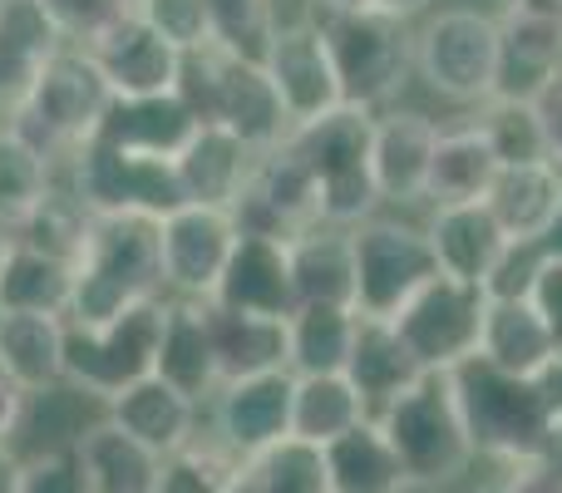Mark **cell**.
I'll return each instance as SVG.
<instances>
[{
	"label": "cell",
	"mask_w": 562,
	"mask_h": 493,
	"mask_svg": "<svg viewBox=\"0 0 562 493\" xmlns=\"http://www.w3.org/2000/svg\"><path fill=\"white\" fill-rule=\"evenodd\" d=\"M449 385L474 455L498 459L504 469L533 459L562 435V356L538 376H504L484 360H469L449 370Z\"/></svg>",
	"instance_id": "6da1fadb"
},
{
	"label": "cell",
	"mask_w": 562,
	"mask_h": 493,
	"mask_svg": "<svg viewBox=\"0 0 562 493\" xmlns=\"http://www.w3.org/2000/svg\"><path fill=\"white\" fill-rule=\"evenodd\" d=\"M164 233L158 217H89L75 251L69 326H104L138 301H164Z\"/></svg>",
	"instance_id": "7a4b0ae2"
},
{
	"label": "cell",
	"mask_w": 562,
	"mask_h": 493,
	"mask_svg": "<svg viewBox=\"0 0 562 493\" xmlns=\"http://www.w3.org/2000/svg\"><path fill=\"white\" fill-rule=\"evenodd\" d=\"M178 94L188 99L198 124L227 128V134L243 138L252 154H272L291 134V119H286V109H281L262 59L237 55V49H227V45H207V49L183 55Z\"/></svg>",
	"instance_id": "3957f363"
},
{
	"label": "cell",
	"mask_w": 562,
	"mask_h": 493,
	"mask_svg": "<svg viewBox=\"0 0 562 493\" xmlns=\"http://www.w3.org/2000/svg\"><path fill=\"white\" fill-rule=\"evenodd\" d=\"M109 109H114V89H109L104 69L94 65L89 49L65 45L40 69L30 94L5 114V124L15 128L20 138H30L45 158L69 164L79 148L99 138Z\"/></svg>",
	"instance_id": "277c9868"
},
{
	"label": "cell",
	"mask_w": 562,
	"mask_h": 493,
	"mask_svg": "<svg viewBox=\"0 0 562 493\" xmlns=\"http://www.w3.org/2000/svg\"><path fill=\"white\" fill-rule=\"evenodd\" d=\"M370 134H375V114L366 109H330L316 124H301L286 134L291 154L306 164L321 193V217L326 227H360L380 213L375 193V168H370Z\"/></svg>",
	"instance_id": "5b68a950"
},
{
	"label": "cell",
	"mask_w": 562,
	"mask_h": 493,
	"mask_svg": "<svg viewBox=\"0 0 562 493\" xmlns=\"http://www.w3.org/2000/svg\"><path fill=\"white\" fill-rule=\"evenodd\" d=\"M375 425L405 464L409 489H445L474 464V445L449 376H419L405 395L380 410Z\"/></svg>",
	"instance_id": "8992f818"
},
{
	"label": "cell",
	"mask_w": 562,
	"mask_h": 493,
	"mask_svg": "<svg viewBox=\"0 0 562 493\" xmlns=\"http://www.w3.org/2000/svg\"><path fill=\"white\" fill-rule=\"evenodd\" d=\"M59 188L89 217H158L188 203L178 183V158H148L114 148L104 138L85 144L69 164H59Z\"/></svg>",
	"instance_id": "52a82bcc"
},
{
	"label": "cell",
	"mask_w": 562,
	"mask_h": 493,
	"mask_svg": "<svg viewBox=\"0 0 562 493\" xmlns=\"http://www.w3.org/2000/svg\"><path fill=\"white\" fill-rule=\"evenodd\" d=\"M311 15L326 30L346 104L366 109V114L395 104V94L415 75V25L385 15V10H340V15L311 10Z\"/></svg>",
	"instance_id": "ba28073f"
},
{
	"label": "cell",
	"mask_w": 562,
	"mask_h": 493,
	"mask_svg": "<svg viewBox=\"0 0 562 493\" xmlns=\"http://www.w3.org/2000/svg\"><path fill=\"white\" fill-rule=\"evenodd\" d=\"M415 75L449 104H488L498 94V15L479 5H439L415 25Z\"/></svg>",
	"instance_id": "9c48e42d"
},
{
	"label": "cell",
	"mask_w": 562,
	"mask_h": 493,
	"mask_svg": "<svg viewBox=\"0 0 562 493\" xmlns=\"http://www.w3.org/2000/svg\"><path fill=\"white\" fill-rule=\"evenodd\" d=\"M164 301H138L124 316L104 321V326H69L65 321V380L79 385L94 400H114L128 385L148 380L158 370V340H164Z\"/></svg>",
	"instance_id": "30bf717a"
},
{
	"label": "cell",
	"mask_w": 562,
	"mask_h": 493,
	"mask_svg": "<svg viewBox=\"0 0 562 493\" xmlns=\"http://www.w3.org/2000/svg\"><path fill=\"white\" fill-rule=\"evenodd\" d=\"M350 257H356V316L395 321L429 281L439 277V257L429 233L405 217H370L350 227Z\"/></svg>",
	"instance_id": "8fae6325"
},
{
	"label": "cell",
	"mask_w": 562,
	"mask_h": 493,
	"mask_svg": "<svg viewBox=\"0 0 562 493\" xmlns=\"http://www.w3.org/2000/svg\"><path fill=\"white\" fill-rule=\"evenodd\" d=\"M484 316H488V291L439 271L390 326L400 330L405 350L419 360L425 376H449V370L479 360Z\"/></svg>",
	"instance_id": "7c38bea8"
},
{
	"label": "cell",
	"mask_w": 562,
	"mask_h": 493,
	"mask_svg": "<svg viewBox=\"0 0 562 493\" xmlns=\"http://www.w3.org/2000/svg\"><path fill=\"white\" fill-rule=\"evenodd\" d=\"M262 69H267V79H272L281 109H286L291 128L316 124L330 109L346 104L336 59H330V45H326V30H321L316 15L277 20L272 40H267V49H262Z\"/></svg>",
	"instance_id": "4fadbf2b"
},
{
	"label": "cell",
	"mask_w": 562,
	"mask_h": 493,
	"mask_svg": "<svg viewBox=\"0 0 562 493\" xmlns=\"http://www.w3.org/2000/svg\"><path fill=\"white\" fill-rule=\"evenodd\" d=\"M164 233V287L173 301H213L217 281L227 271L237 237V217L227 208H198L183 203L158 223Z\"/></svg>",
	"instance_id": "5bb4252c"
},
{
	"label": "cell",
	"mask_w": 562,
	"mask_h": 493,
	"mask_svg": "<svg viewBox=\"0 0 562 493\" xmlns=\"http://www.w3.org/2000/svg\"><path fill=\"white\" fill-rule=\"evenodd\" d=\"M291 390L296 376L291 370H272V376H247L217 385V395L203 410V429L247 464L277 439L291 435Z\"/></svg>",
	"instance_id": "9a60e30c"
},
{
	"label": "cell",
	"mask_w": 562,
	"mask_h": 493,
	"mask_svg": "<svg viewBox=\"0 0 562 493\" xmlns=\"http://www.w3.org/2000/svg\"><path fill=\"white\" fill-rule=\"evenodd\" d=\"M237 227L243 233H262V237H281V243H296V237L326 227L321 217V193L316 178L306 173L291 144H277L272 154L257 158L252 183H247L243 203L233 208Z\"/></svg>",
	"instance_id": "2e32d148"
},
{
	"label": "cell",
	"mask_w": 562,
	"mask_h": 493,
	"mask_svg": "<svg viewBox=\"0 0 562 493\" xmlns=\"http://www.w3.org/2000/svg\"><path fill=\"white\" fill-rule=\"evenodd\" d=\"M439 148V119L419 114V109H380L375 134H370V168H375V193L380 203H425L429 164Z\"/></svg>",
	"instance_id": "e0dca14e"
},
{
	"label": "cell",
	"mask_w": 562,
	"mask_h": 493,
	"mask_svg": "<svg viewBox=\"0 0 562 493\" xmlns=\"http://www.w3.org/2000/svg\"><path fill=\"white\" fill-rule=\"evenodd\" d=\"M213 306L247 311V316L291 321L296 311V281H291V243L262 233H243L227 257V271L213 291Z\"/></svg>",
	"instance_id": "ac0fdd59"
},
{
	"label": "cell",
	"mask_w": 562,
	"mask_h": 493,
	"mask_svg": "<svg viewBox=\"0 0 562 493\" xmlns=\"http://www.w3.org/2000/svg\"><path fill=\"white\" fill-rule=\"evenodd\" d=\"M89 55H94V65L104 69L114 99L178 94V79H183V55H178L158 30H148L144 20H138V10L119 30H109Z\"/></svg>",
	"instance_id": "d6986e66"
},
{
	"label": "cell",
	"mask_w": 562,
	"mask_h": 493,
	"mask_svg": "<svg viewBox=\"0 0 562 493\" xmlns=\"http://www.w3.org/2000/svg\"><path fill=\"white\" fill-rule=\"evenodd\" d=\"M429 247L439 257V271L469 287H484L494 281V271L508 257V233L498 227V217L488 213V203H454V208H429Z\"/></svg>",
	"instance_id": "ffe728a7"
},
{
	"label": "cell",
	"mask_w": 562,
	"mask_h": 493,
	"mask_svg": "<svg viewBox=\"0 0 562 493\" xmlns=\"http://www.w3.org/2000/svg\"><path fill=\"white\" fill-rule=\"evenodd\" d=\"M104 415H109V425H119L144 449H154L158 459H168L183 445H193L198 429H203V405L178 395V390L158 376L138 380V385H128L124 395H114L104 405Z\"/></svg>",
	"instance_id": "44dd1931"
},
{
	"label": "cell",
	"mask_w": 562,
	"mask_h": 493,
	"mask_svg": "<svg viewBox=\"0 0 562 493\" xmlns=\"http://www.w3.org/2000/svg\"><path fill=\"white\" fill-rule=\"evenodd\" d=\"M158 380L188 395L193 405L207 410V400L223 385L217 370V346H213V321H207V301H173L168 296L164 316V340H158Z\"/></svg>",
	"instance_id": "7402d4cb"
},
{
	"label": "cell",
	"mask_w": 562,
	"mask_h": 493,
	"mask_svg": "<svg viewBox=\"0 0 562 493\" xmlns=\"http://www.w3.org/2000/svg\"><path fill=\"white\" fill-rule=\"evenodd\" d=\"M252 148L243 138H233L227 128L203 124L193 134V144L178 154V183H183V198L198 208H227L233 213L243 203L247 183H252V168H257Z\"/></svg>",
	"instance_id": "603a6c76"
},
{
	"label": "cell",
	"mask_w": 562,
	"mask_h": 493,
	"mask_svg": "<svg viewBox=\"0 0 562 493\" xmlns=\"http://www.w3.org/2000/svg\"><path fill=\"white\" fill-rule=\"evenodd\" d=\"M104 419V400L85 395L79 385L59 380V385H45V390H30L25 395V415L15 425V459H35V455H69L79 449V439Z\"/></svg>",
	"instance_id": "cb8c5ba5"
},
{
	"label": "cell",
	"mask_w": 562,
	"mask_h": 493,
	"mask_svg": "<svg viewBox=\"0 0 562 493\" xmlns=\"http://www.w3.org/2000/svg\"><path fill=\"white\" fill-rule=\"evenodd\" d=\"M562 356L558 336L528 296H488L484 340H479V360L504 376H538Z\"/></svg>",
	"instance_id": "d4e9b609"
},
{
	"label": "cell",
	"mask_w": 562,
	"mask_h": 493,
	"mask_svg": "<svg viewBox=\"0 0 562 493\" xmlns=\"http://www.w3.org/2000/svg\"><path fill=\"white\" fill-rule=\"evenodd\" d=\"M198 114L188 109L183 94H158V99H114L99 138L128 154L148 158H178L198 134Z\"/></svg>",
	"instance_id": "484cf974"
},
{
	"label": "cell",
	"mask_w": 562,
	"mask_h": 493,
	"mask_svg": "<svg viewBox=\"0 0 562 493\" xmlns=\"http://www.w3.org/2000/svg\"><path fill=\"white\" fill-rule=\"evenodd\" d=\"M65 49L59 30L35 0H0V109H15L40 79V69Z\"/></svg>",
	"instance_id": "4316f807"
},
{
	"label": "cell",
	"mask_w": 562,
	"mask_h": 493,
	"mask_svg": "<svg viewBox=\"0 0 562 493\" xmlns=\"http://www.w3.org/2000/svg\"><path fill=\"white\" fill-rule=\"evenodd\" d=\"M498 154L488 148L484 128L469 119V124L439 128V148L435 164H429V188L425 203L429 208H454V203H484L488 188L498 178Z\"/></svg>",
	"instance_id": "83f0119b"
},
{
	"label": "cell",
	"mask_w": 562,
	"mask_h": 493,
	"mask_svg": "<svg viewBox=\"0 0 562 493\" xmlns=\"http://www.w3.org/2000/svg\"><path fill=\"white\" fill-rule=\"evenodd\" d=\"M562 75V25L533 15H498V94L533 99Z\"/></svg>",
	"instance_id": "f1b7e54d"
},
{
	"label": "cell",
	"mask_w": 562,
	"mask_h": 493,
	"mask_svg": "<svg viewBox=\"0 0 562 493\" xmlns=\"http://www.w3.org/2000/svg\"><path fill=\"white\" fill-rule=\"evenodd\" d=\"M69 301H75V261L30 243H5L0 311H30V316L69 321Z\"/></svg>",
	"instance_id": "f546056e"
},
{
	"label": "cell",
	"mask_w": 562,
	"mask_h": 493,
	"mask_svg": "<svg viewBox=\"0 0 562 493\" xmlns=\"http://www.w3.org/2000/svg\"><path fill=\"white\" fill-rule=\"evenodd\" d=\"M207 321H213V346H217V370H223V385H227V380L291 370L286 321L247 316V311H223V306H213V301H207Z\"/></svg>",
	"instance_id": "4dcf8cb0"
},
{
	"label": "cell",
	"mask_w": 562,
	"mask_h": 493,
	"mask_svg": "<svg viewBox=\"0 0 562 493\" xmlns=\"http://www.w3.org/2000/svg\"><path fill=\"white\" fill-rule=\"evenodd\" d=\"M419 376H425V370H419V360L405 350V340H400V330L390 326V321H360L356 346H350L346 380L360 390L370 419H375L390 400L405 395Z\"/></svg>",
	"instance_id": "1f68e13d"
},
{
	"label": "cell",
	"mask_w": 562,
	"mask_h": 493,
	"mask_svg": "<svg viewBox=\"0 0 562 493\" xmlns=\"http://www.w3.org/2000/svg\"><path fill=\"white\" fill-rule=\"evenodd\" d=\"M484 203H488V213L498 217V227L508 233V243H538L562 203V173L553 164L498 168Z\"/></svg>",
	"instance_id": "d6a6232c"
},
{
	"label": "cell",
	"mask_w": 562,
	"mask_h": 493,
	"mask_svg": "<svg viewBox=\"0 0 562 493\" xmlns=\"http://www.w3.org/2000/svg\"><path fill=\"white\" fill-rule=\"evenodd\" d=\"M296 306H346L356 311V257L346 227H316L291 243Z\"/></svg>",
	"instance_id": "836d02e7"
},
{
	"label": "cell",
	"mask_w": 562,
	"mask_h": 493,
	"mask_svg": "<svg viewBox=\"0 0 562 493\" xmlns=\"http://www.w3.org/2000/svg\"><path fill=\"white\" fill-rule=\"evenodd\" d=\"M65 321L0 311V370L20 390H45L65 380Z\"/></svg>",
	"instance_id": "e575fe53"
},
{
	"label": "cell",
	"mask_w": 562,
	"mask_h": 493,
	"mask_svg": "<svg viewBox=\"0 0 562 493\" xmlns=\"http://www.w3.org/2000/svg\"><path fill=\"white\" fill-rule=\"evenodd\" d=\"M75 455L85 464L89 493H158V479H164V459L128 439L119 425H109V415L79 439Z\"/></svg>",
	"instance_id": "d590c367"
},
{
	"label": "cell",
	"mask_w": 562,
	"mask_h": 493,
	"mask_svg": "<svg viewBox=\"0 0 562 493\" xmlns=\"http://www.w3.org/2000/svg\"><path fill=\"white\" fill-rule=\"evenodd\" d=\"M59 193V164L45 158L15 128H0V237H15Z\"/></svg>",
	"instance_id": "8d00e7d4"
},
{
	"label": "cell",
	"mask_w": 562,
	"mask_h": 493,
	"mask_svg": "<svg viewBox=\"0 0 562 493\" xmlns=\"http://www.w3.org/2000/svg\"><path fill=\"white\" fill-rule=\"evenodd\" d=\"M330 493H409V474L375 419L326 445Z\"/></svg>",
	"instance_id": "74e56055"
},
{
	"label": "cell",
	"mask_w": 562,
	"mask_h": 493,
	"mask_svg": "<svg viewBox=\"0 0 562 493\" xmlns=\"http://www.w3.org/2000/svg\"><path fill=\"white\" fill-rule=\"evenodd\" d=\"M366 419V400L346 376H296V390H291V435L296 439L326 449L330 439L350 435Z\"/></svg>",
	"instance_id": "f35d334b"
},
{
	"label": "cell",
	"mask_w": 562,
	"mask_h": 493,
	"mask_svg": "<svg viewBox=\"0 0 562 493\" xmlns=\"http://www.w3.org/2000/svg\"><path fill=\"white\" fill-rule=\"evenodd\" d=\"M360 316L346 306H296L286 321L291 376H346Z\"/></svg>",
	"instance_id": "ab89813d"
},
{
	"label": "cell",
	"mask_w": 562,
	"mask_h": 493,
	"mask_svg": "<svg viewBox=\"0 0 562 493\" xmlns=\"http://www.w3.org/2000/svg\"><path fill=\"white\" fill-rule=\"evenodd\" d=\"M474 124L484 128L488 148L498 154V164H504V168H514V164H548L543 128H538V114H533V99L494 94L488 104H479Z\"/></svg>",
	"instance_id": "60d3db41"
},
{
	"label": "cell",
	"mask_w": 562,
	"mask_h": 493,
	"mask_svg": "<svg viewBox=\"0 0 562 493\" xmlns=\"http://www.w3.org/2000/svg\"><path fill=\"white\" fill-rule=\"evenodd\" d=\"M252 479L262 484V493H330V469H326V449L306 445V439L286 435L272 449H262L257 459H247Z\"/></svg>",
	"instance_id": "b9f144b4"
},
{
	"label": "cell",
	"mask_w": 562,
	"mask_h": 493,
	"mask_svg": "<svg viewBox=\"0 0 562 493\" xmlns=\"http://www.w3.org/2000/svg\"><path fill=\"white\" fill-rule=\"evenodd\" d=\"M243 459L227 455L207 429H198L193 445H183L178 455L164 459V479H158V493H223L243 474Z\"/></svg>",
	"instance_id": "7bdbcfd3"
},
{
	"label": "cell",
	"mask_w": 562,
	"mask_h": 493,
	"mask_svg": "<svg viewBox=\"0 0 562 493\" xmlns=\"http://www.w3.org/2000/svg\"><path fill=\"white\" fill-rule=\"evenodd\" d=\"M35 5L59 30V40L75 49H94L109 30H119L134 15V0H35Z\"/></svg>",
	"instance_id": "ee69618b"
},
{
	"label": "cell",
	"mask_w": 562,
	"mask_h": 493,
	"mask_svg": "<svg viewBox=\"0 0 562 493\" xmlns=\"http://www.w3.org/2000/svg\"><path fill=\"white\" fill-rule=\"evenodd\" d=\"M134 10L148 30H158V35L178 49V55H193V49L217 45L213 5H207V0H134Z\"/></svg>",
	"instance_id": "f6af8a7d"
},
{
	"label": "cell",
	"mask_w": 562,
	"mask_h": 493,
	"mask_svg": "<svg viewBox=\"0 0 562 493\" xmlns=\"http://www.w3.org/2000/svg\"><path fill=\"white\" fill-rule=\"evenodd\" d=\"M15 493H89V479L75 449L69 455H35V459H20Z\"/></svg>",
	"instance_id": "bcb514c9"
},
{
	"label": "cell",
	"mask_w": 562,
	"mask_h": 493,
	"mask_svg": "<svg viewBox=\"0 0 562 493\" xmlns=\"http://www.w3.org/2000/svg\"><path fill=\"white\" fill-rule=\"evenodd\" d=\"M508 493H562V435L548 449H538L533 459H518L498 479Z\"/></svg>",
	"instance_id": "7dc6e473"
},
{
	"label": "cell",
	"mask_w": 562,
	"mask_h": 493,
	"mask_svg": "<svg viewBox=\"0 0 562 493\" xmlns=\"http://www.w3.org/2000/svg\"><path fill=\"white\" fill-rule=\"evenodd\" d=\"M528 301L538 306V316L548 321V330L558 336L562 346V261L558 257H543L533 271V287H528Z\"/></svg>",
	"instance_id": "c3c4849f"
},
{
	"label": "cell",
	"mask_w": 562,
	"mask_h": 493,
	"mask_svg": "<svg viewBox=\"0 0 562 493\" xmlns=\"http://www.w3.org/2000/svg\"><path fill=\"white\" fill-rule=\"evenodd\" d=\"M533 114H538V128H543V154L548 164L562 173V75L553 85H543L533 94Z\"/></svg>",
	"instance_id": "681fc988"
},
{
	"label": "cell",
	"mask_w": 562,
	"mask_h": 493,
	"mask_svg": "<svg viewBox=\"0 0 562 493\" xmlns=\"http://www.w3.org/2000/svg\"><path fill=\"white\" fill-rule=\"evenodd\" d=\"M25 395L30 390H20L15 380L0 370V445L15 439V425H20V415H25Z\"/></svg>",
	"instance_id": "f907efd6"
},
{
	"label": "cell",
	"mask_w": 562,
	"mask_h": 493,
	"mask_svg": "<svg viewBox=\"0 0 562 493\" xmlns=\"http://www.w3.org/2000/svg\"><path fill=\"white\" fill-rule=\"evenodd\" d=\"M435 5H439V0H375V10H385V15L405 20V25H415V20H425Z\"/></svg>",
	"instance_id": "816d5d0a"
},
{
	"label": "cell",
	"mask_w": 562,
	"mask_h": 493,
	"mask_svg": "<svg viewBox=\"0 0 562 493\" xmlns=\"http://www.w3.org/2000/svg\"><path fill=\"white\" fill-rule=\"evenodd\" d=\"M508 15H533V20H558L562 25V0H504Z\"/></svg>",
	"instance_id": "f5cc1de1"
},
{
	"label": "cell",
	"mask_w": 562,
	"mask_h": 493,
	"mask_svg": "<svg viewBox=\"0 0 562 493\" xmlns=\"http://www.w3.org/2000/svg\"><path fill=\"white\" fill-rule=\"evenodd\" d=\"M15 484H20V459L10 445H0V493H15Z\"/></svg>",
	"instance_id": "db71d44e"
},
{
	"label": "cell",
	"mask_w": 562,
	"mask_h": 493,
	"mask_svg": "<svg viewBox=\"0 0 562 493\" xmlns=\"http://www.w3.org/2000/svg\"><path fill=\"white\" fill-rule=\"evenodd\" d=\"M538 247H543V257H558V261H562V203H558L553 223H548V233L538 237Z\"/></svg>",
	"instance_id": "11a10c76"
},
{
	"label": "cell",
	"mask_w": 562,
	"mask_h": 493,
	"mask_svg": "<svg viewBox=\"0 0 562 493\" xmlns=\"http://www.w3.org/2000/svg\"><path fill=\"white\" fill-rule=\"evenodd\" d=\"M311 10H330V15H340V10H375V0H311Z\"/></svg>",
	"instance_id": "9f6ffc18"
},
{
	"label": "cell",
	"mask_w": 562,
	"mask_h": 493,
	"mask_svg": "<svg viewBox=\"0 0 562 493\" xmlns=\"http://www.w3.org/2000/svg\"><path fill=\"white\" fill-rule=\"evenodd\" d=\"M223 493H262V484H257V479H252V469H243V474H237V479H233V484H227Z\"/></svg>",
	"instance_id": "6f0895ef"
},
{
	"label": "cell",
	"mask_w": 562,
	"mask_h": 493,
	"mask_svg": "<svg viewBox=\"0 0 562 493\" xmlns=\"http://www.w3.org/2000/svg\"><path fill=\"white\" fill-rule=\"evenodd\" d=\"M474 493H508L504 484H484V489H474Z\"/></svg>",
	"instance_id": "680465c9"
},
{
	"label": "cell",
	"mask_w": 562,
	"mask_h": 493,
	"mask_svg": "<svg viewBox=\"0 0 562 493\" xmlns=\"http://www.w3.org/2000/svg\"><path fill=\"white\" fill-rule=\"evenodd\" d=\"M0 267H5V237H0Z\"/></svg>",
	"instance_id": "91938a15"
},
{
	"label": "cell",
	"mask_w": 562,
	"mask_h": 493,
	"mask_svg": "<svg viewBox=\"0 0 562 493\" xmlns=\"http://www.w3.org/2000/svg\"><path fill=\"white\" fill-rule=\"evenodd\" d=\"M0 128H5V109H0Z\"/></svg>",
	"instance_id": "94428289"
}]
</instances>
